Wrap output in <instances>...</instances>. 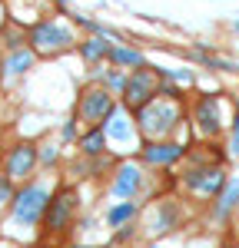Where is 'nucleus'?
<instances>
[{"label":"nucleus","mask_w":239,"mask_h":248,"mask_svg":"<svg viewBox=\"0 0 239 248\" xmlns=\"http://www.w3.org/2000/svg\"><path fill=\"white\" fill-rule=\"evenodd\" d=\"M236 202H239V182H236V186H229V192L222 195V202H219V209H216V212H219V215H226V212L233 209Z\"/></svg>","instance_id":"obj_18"},{"label":"nucleus","mask_w":239,"mask_h":248,"mask_svg":"<svg viewBox=\"0 0 239 248\" xmlns=\"http://www.w3.org/2000/svg\"><path fill=\"white\" fill-rule=\"evenodd\" d=\"M236 106H239V99H236Z\"/></svg>","instance_id":"obj_23"},{"label":"nucleus","mask_w":239,"mask_h":248,"mask_svg":"<svg viewBox=\"0 0 239 248\" xmlns=\"http://www.w3.org/2000/svg\"><path fill=\"white\" fill-rule=\"evenodd\" d=\"M229 155L239 159V116H236V123H233V133H229Z\"/></svg>","instance_id":"obj_19"},{"label":"nucleus","mask_w":239,"mask_h":248,"mask_svg":"<svg viewBox=\"0 0 239 248\" xmlns=\"http://www.w3.org/2000/svg\"><path fill=\"white\" fill-rule=\"evenodd\" d=\"M47 205H50V192L43 186H27L14 195V222L30 229L47 215Z\"/></svg>","instance_id":"obj_4"},{"label":"nucleus","mask_w":239,"mask_h":248,"mask_svg":"<svg viewBox=\"0 0 239 248\" xmlns=\"http://www.w3.org/2000/svg\"><path fill=\"white\" fill-rule=\"evenodd\" d=\"M139 182H143V175H139L137 166H120L117 182H113V192H117L120 199H133L137 189H139Z\"/></svg>","instance_id":"obj_12"},{"label":"nucleus","mask_w":239,"mask_h":248,"mask_svg":"<svg viewBox=\"0 0 239 248\" xmlns=\"http://www.w3.org/2000/svg\"><path fill=\"white\" fill-rule=\"evenodd\" d=\"M156 93H163V86H159V73L153 70H133L130 77H126V86H123V103H126V109H143L146 103H153Z\"/></svg>","instance_id":"obj_3"},{"label":"nucleus","mask_w":239,"mask_h":248,"mask_svg":"<svg viewBox=\"0 0 239 248\" xmlns=\"http://www.w3.org/2000/svg\"><path fill=\"white\" fill-rule=\"evenodd\" d=\"M34 60H37V50H34V46H17V50L7 57L3 70H7V73H23V70L34 66Z\"/></svg>","instance_id":"obj_13"},{"label":"nucleus","mask_w":239,"mask_h":248,"mask_svg":"<svg viewBox=\"0 0 239 248\" xmlns=\"http://www.w3.org/2000/svg\"><path fill=\"white\" fill-rule=\"evenodd\" d=\"M7 199H10V175H3V179H0V205H3Z\"/></svg>","instance_id":"obj_20"},{"label":"nucleus","mask_w":239,"mask_h":248,"mask_svg":"<svg viewBox=\"0 0 239 248\" xmlns=\"http://www.w3.org/2000/svg\"><path fill=\"white\" fill-rule=\"evenodd\" d=\"M110 50H113V46H110V43H103L100 37L86 40V43H80V53H83V60H90V63H93V60L110 57Z\"/></svg>","instance_id":"obj_14"},{"label":"nucleus","mask_w":239,"mask_h":248,"mask_svg":"<svg viewBox=\"0 0 239 248\" xmlns=\"http://www.w3.org/2000/svg\"><path fill=\"white\" fill-rule=\"evenodd\" d=\"M34 166H37V149H34L30 142H23V146H17V149L10 153V159H7V175H10V179H27V175L34 172Z\"/></svg>","instance_id":"obj_7"},{"label":"nucleus","mask_w":239,"mask_h":248,"mask_svg":"<svg viewBox=\"0 0 239 248\" xmlns=\"http://www.w3.org/2000/svg\"><path fill=\"white\" fill-rule=\"evenodd\" d=\"M222 169H203V172H189L186 175V186L189 189H196L199 195H216L222 189Z\"/></svg>","instance_id":"obj_9"},{"label":"nucleus","mask_w":239,"mask_h":248,"mask_svg":"<svg viewBox=\"0 0 239 248\" xmlns=\"http://www.w3.org/2000/svg\"><path fill=\"white\" fill-rule=\"evenodd\" d=\"M179 155H183V146H176V142H150L143 149V159L150 166H170V162H176Z\"/></svg>","instance_id":"obj_10"},{"label":"nucleus","mask_w":239,"mask_h":248,"mask_svg":"<svg viewBox=\"0 0 239 248\" xmlns=\"http://www.w3.org/2000/svg\"><path fill=\"white\" fill-rule=\"evenodd\" d=\"M137 113H139V129H143V136H150V139H153V136H156V139L166 136L179 123V106L173 103V96H170V99H159L156 96L153 103H146Z\"/></svg>","instance_id":"obj_1"},{"label":"nucleus","mask_w":239,"mask_h":248,"mask_svg":"<svg viewBox=\"0 0 239 248\" xmlns=\"http://www.w3.org/2000/svg\"><path fill=\"white\" fill-rule=\"evenodd\" d=\"M133 212H137L133 202H123V205H117V209L106 212V222H110V225H123L126 218H133Z\"/></svg>","instance_id":"obj_17"},{"label":"nucleus","mask_w":239,"mask_h":248,"mask_svg":"<svg viewBox=\"0 0 239 248\" xmlns=\"http://www.w3.org/2000/svg\"><path fill=\"white\" fill-rule=\"evenodd\" d=\"M53 159H57V149H53V146H50V149H43V162H53Z\"/></svg>","instance_id":"obj_21"},{"label":"nucleus","mask_w":239,"mask_h":248,"mask_svg":"<svg viewBox=\"0 0 239 248\" xmlns=\"http://www.w3.org/2000/svg\"><path fill=\"white\" fill-rule=\"evenodd\" d=\"M113 109L117 106H113V99H110V93L103 86H90L83 93V99H80V119H86L90 126H100L103 119H110Z\"/></svg>","instance_id":"obj_5"},{"label":"nucleus","mask_w":239,"mask_h":248,"mask_svg":"<svg viewBox=\"0 0 239 248\" xmlns=\"http://www.w3.org/2000/svg\"><path fill=\"white\" fill-rule=\"evenodd\" d=\"M73 212H77V192H73V189H63V192H57V195L50 199L43 222H47V229H50V232H63L67 225H70Z\"/></svg>","instance_id":"obj_6"},{"label":"nucleus","mask_w":239,"mask_h":248,"mask_svg":"<svg viewBox=\"0 0 239 248\" xmlns=\"http://www.w3.org/2000/svg\"><path fill=\"white\" fill-rule=\"evenodd\" d=\"M73 43H77L73 33H70L63 23H57V20L37 23V27H34V33H30V46L37 50L40 57H60V53H67Z\"/></svg>","instance_id":"obj_2"},{"label":"nucleus","mask_w":239,"mask_h":248,"mask_svg":"<svg viewBox=\"0 0 239 248\" xmlns=\"http://www.w3.org/2000/svg\"><path fill=\"white\" fill-rule=\"evenodd\" d=\"M106 139H110V136H106V129H103V126H97L93 133H90L86 139H83V153L100 155V153H103V146H106Z\"/></svg>","instance_id":"obj_16"},{"label":"nucleus","mask_w":239,"mask_h":248,"mask_svg":"<svg viewBox=\"0 0 239 248\" xmlns=\"http://www.w3.org/2000/svg\"><path fill=\"white\" fill-rule=\"evenodd\" d=\"M110 60L117 66H143V57H139L137 50H130V46H113L110 50Z\"/></svg>","instance_id":"obj_15"},{"label":"nucleus","mask_w":239,"mask_h":248,"mask_svg":"<svg viewBox=\"0 0 239 248\" xmlns=\"http://www.w3.org/2000/svg\"><path fill=\"white\" fill-rule=\"evenodd\" d=\"M0 248H7V245H0Z\"/></svg>","instance_id":"obj_24"},{"label":"nucleus","mask_w":239,"mask_h":248,"mask_svg":"<svg viewBox=\"0 0 239 248\" xmlns=\"http://www.w3.org/2000/svg\"><path fill=\"white\" fill-rule=\"evenodd\" d=\"M196 123L203 133H219V126H222V119H219V99L216 96H203L196 103Z\"/></svg>","instance_id":"obj_8"},{"label":"nucleus","mask_w":239,"mask_h":248,"mask_svg":"<svg viewBox=\"0 0 239 248\" xmlns=\"http://www.w3.org/2000/svg\"><path fill=\"white\" fill-rule=\"evenodd\" d=\"M106 136L113 142H130L133 139V119L126 116V109H113L106 119Z\"/></svg>","instance_id":"obj_11"},{"label":"nucleus","mask_w":239,"mask_h":248,"mask_svg":"<svg viewBox=\"0 0 239 248\" xmlns=\"http://www.w3.org/2000/svg\"><path fill=\"white\" fill-rule=\"evenodd\" d=\"M233 27H236V30H239V20H233Z\"/></svg>","instance_id":"obj_22"}]
</instances>
